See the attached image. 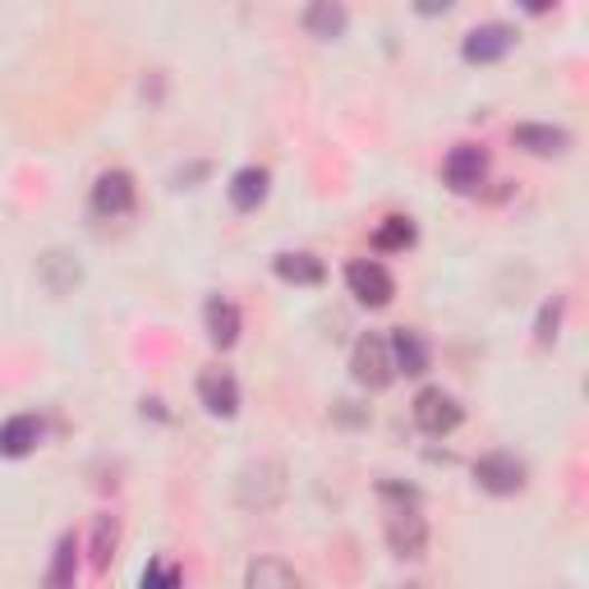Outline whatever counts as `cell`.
I'll list each match as a JSON object with an SVG mask.
<instances>
[{
	"label": "cell",
	"instance_id": "1",
	"mask_svg": "<svg viewBox=\"0 0 589 589\" xmlns=\"http://www.w3.org/2000/svg\"><path fill=\"white\" fill-rule=\"evenodd\" d=\"M291 493V470L286 461H276V457H258L249 461L245 470L235 474V507L239 511H249V516H267L286 502Z\"/></svg>",
	"mask_w": 589,
	"mask_h": 589
},
{
	"label": "cell",
	"instance_id": "2",
	"mask_svg": "<svg viewBox=\"0 0 589 589\" xmlns=\"http://www.w3.org/2000/svg\"><path fill=\"white\" fill-rule=\"evenodd\" d=\"M351 377L369 392H387L396 383V369H392V351H387V336L364 332L351 351Z\"/></svg>",
	"mask_w": 589,
	"mask_h": 589
},
{
	"label": "cell",
	"instance_id": "3",
	"mask_svg": "<svg viewBox=\"0 0 589 589\" xmlns=\"http://www.w3.org/2000/svg\"><path fill=\"white\" fill-rule=\"evenodd\" d=\"M474 483L493 498H516L530 483V470L516 452H489L474 461Z\"/></svg>",
	"mask_w": 589,
	"mask_h": 589
},
{
	"label": "cell",
	"instance_id": "4",
	"mask_svg": "<svg viewBox=\"0 0 589 589\" xmlns=\"http://www.w3.org/2000/svg\"><path fill=\"white\" fill-rule=\"evenodd\" d=\"M410 414H414V424H420V433H429V438H446V433H457V429H461V420H465L461 401H457L452 392H442V387H424L420 396H414Z\"/></svg>",
	"mask_w": 589,
	"mask_h": 589
},
{
	"label": "cell",
	"instance_id": "5",
	"mask_svg": "<svg viewBox=\"0 0 589 589\" xmlns=\"http://www.w3.org/2000/svg\"><path fill=\"white\" fill-rule=\"evenodd\" d=\"M134 203H138V185L129 170L111 166V170H101V176L92 180V213L97 217H107V222H120L134 213Z\"/></svg>",
	"mask_w": 589,
	"mask_h": 589
},
{
	"label": "cell",
	"instance_id": "6",
	"mask_svg": "<svg viewBox=\"0 0 589 589\" xmlns=\"http://www.w3.org/2000/svg\"><path fill=\"white\" fill-rule=\"evenodd\" d=\"M345 291H351L360 304H369V308H387L392 295H396V282H392V272L377 258H355L351 267H345Z\"/></svg>",
	"mask_w": 589,
	"mask_h": 589
},
{
	"label": "cell",
	"instance_id": "7",
	"mask_svg": "<svg viewBox=\"0 0 589 589\" xmlns=\"http://www.w3.org/2000/svg\"><path fill=\"white\" fill-rule=\"evenodd\" d=\"M387 548L401 562H420L429 552V521L420 516V507H396L387 521Z\"/></svg>",
	"mask_w": 589,
	"mask_h": 589
},
{
	"label": "cell",
	"instance_id": "8",
	"mask_svg": "<svg viewBox=\"0 0 589 589\" xmlns=\"http://www.w3.org/2000/svg\"><path fill=\"white\" fill-rule=\"evenodd\" d=\"M442 180H446L452 194H479V185L489 180V153L474 148V144L452 148L446 161H442Z\"/></svg>",
	"mask_w": 589,
	"mask_h": 589
},
{
	"label": "cell",
	"instance_id": "9",
	"mask_svg": "<svg viewBox=\"0 0 589 589\" xmlns=\"http://www.w3.org/2000/svg\"><path fill=\"white\" fill-rule=\"evenodd\" d=\"M511 47H516V28H507V23H479V28L465 32L461 56L470 65H498V60L511 56Z\"/></svg>",
	"mask_w": 589,
	"mask_h": 589
},
{
	"label": "cell",
	"instance_id": "10",
	"mask_svg": "<svg viewBox=\"0 0 589 589\" xmlns=\"http://www.w3.org/2000/svg\"><path fill=\"white\" fill-rule=\"evenodd\" d=\"M47 438V424L38 420V414H10L6 424H0V457L6 461H23L42 446Z\"/></svg>",
	"mask_w": 589,
	"mask_h": 589
},
{
	"label": "cell",
	"instance_id": "11",
	"mask_svg": "<svg viewBox=\"0 0 589 589\" xmlns=\"http://www.w3.org/2000/svg\"><path fill=\"white\" fill-rule=\"evenodd\" d=\"M267 194H272V170L267 166H239L230 176V185H226V198H230L235 213H258V207L267 203Z\"/></svg>",
	"mask_w": 589,
	"mask_h": 589
},
{
	"label": "cell",
	"instance_id": "12",
	"mask_svg": "<svg viewBox=\"0 0 589 589\" xmlns=\"http://www.w3.org/2000/svg\"><path fill=\"white\" fill-rule=\"evenodd\" d=\"M198 401L207 414H217V420H235L239 414V383L226 369H207L198 377Z\"/></svg>",
	"mask_w": 589,
	"mask_h": 589
},
{
	"label": "cell",
	"instance_id": "13",
	"mask_svg": "<svg viewBox=\"0 0 589 589\" xmlns=\"http://www.w3.org/2000/svg\"><path fill=\"white\" fill-rule=\"evenodd\" d=\"M203 332H207V341H213L217 351H230V345L239 341V332H245V318H239V304H230V300L213 295V300L203 304Z\"/></svg>",
	"mask_w": 589,
	"mask_h": 589
},
{
	"label": "cell",
	"instance_id": "14",
	"mask_svg": "<svg viewBox=\"0 0 589 589\" xmlns=\"http://www.w3.org/2000/svg\"><path fill=\"white\" fill-rule=\"evenodd\" d=\"M387 351H392V369L405 373V377H420V373H429V364H433L429 341L414 332V327H396V332L387 336Z\"/></svg>",
	"mask_w": 589,
	"mask_h": 589
},
{
	"label": "cell",
	"instance_id": "15",
	"mask_svg": "<svg viewBox=\"0 0 589 589\" xmlns=\"http://www.w3.org/2000/svg\"><path fill=\"white\" fill-rule=\"evenodd\" d=\"M511 144L526 148L530 157H562L571 148V134L562 125H516L511 129Z\"/></svg>",
	"mask_w": 589,
	"mask_h": 589
},
{
	"label": "cell",
	"instance_id": "16",
	"mask_svg": "<svg viewBox=\"0 0 589 589\" xmlns=\"http://www.w3.org/2000/svg\"><path fill=\"white\" fill-rule=\"evenodd\" d=\"M345 28H351V14H345L341 0H308L304 10V32L318 42H336L345 38Z\"/></svg>",
	"mask_w": 589,
	"mask_h": 589
},
{
	"label": "cell",
	"instance_id": "17",
	"mask_svg": "<svg viewBox=\"0 0 589 589\" xmlns=\"http://www.w3.org/2000/svg\"><path fill=\"white\" fill-rule=\"evenodd\" d=\"M38 282L51 291V295H69L79 282H84V267L75 254H65V249H47L38 258Z\"/></svg>",
	"mask_w": 589,
	"mask_h": 589
},
{
	"label": "cell",
	"instance_id": "18",
	"mask_svg": "<svg viewBox=\"0 0 589 589\" xmlns=\"http://www.w3.org/2000/svg\"><path fill=\"white\" fill-rule=\"evenodd\" d=\"M272 267L286 286H323V276H327L323 258H314V254H276Z\"/></svg>",
	"mask_w": 589,
	"mask_h": 589
},
{
	"label": "cell",
	"instance_id": "19",
	"mask_svg": "<svg viewBox=\"0 0 589 589\" xmlns=\"http://www.w3.org/2000/svg\"><path fill=\"white\" fill-rule=\"evenodd\" d=\"M414 239H420L414 222L401 217V213H392V217L377 222V230H373V249H377V254H405V249L414 245Z\"/></svg>",
	"mask_w": 589,
	"mask_h": 589
},
{
	"label": "cell",
	"instance_id": "20",
	"mask_svg": "<svg viewBox=\"0 0 589 589\" xmlns=\"http://www.w3.org/2000/svg\"><path fill=\"white\" fill-rule=\"evenodd\" d=\"M245 585L249 589H295L300 585V571L282 558H258L249 571H245Z\"/></svg>",
	"mask_w": 589,
	"mask_h": 589
},
{
	"label": "cell",
	"instance_id": "21",
	"mask_svg": "<svg viewBox=\"0 0 589 589\" xmlns=\"http://www.w3.org/2000/svg\"><path fill=\"white\" fill-rule=\"evenodd\" d=\"M79 576V539L75 534H60L56 552H51V567H47V585L51 589H69Z\"/></svg>",
	"mask_w": 589,
	"mask_h": 589
},
{
	"label": "cell",
	"instance_id": "22",
	"mask_svg": "<svg viewBox=\"0 0 589 589\" xmlns=\"http://www.w3.org/2000/svg\"><path fill=\"white\" fill-rule=\"evenodd\" d=\"M116 539H120V530H116V516H97V526H92V567H97V571L111 562Z\"/></svg>",
	"mask_w": 589,
	"mask_h": 589
},
{
	"label": "cell",
	"instance_id": "23",
	"mask_svg": "<svg viewBox=\"0 0 589 589\" xmlns=\"http://www.w3.org/2000/svg\"><path fill=\"white\" fill-rule=\"evenodd\" d=\"M562 300H548L543 308H539V323H534V341L539 345H552V341H558V327H562Z\"/></svg>",
	"mask_w": 589,
	"mask_h": 589
},
{
	"label": "cell",
	"instance_id": "24",
	"mask_svg": "<svg viewBox=\"0 0 589 589\" xmlns=\"http://www.w3.org/2000/svg\"><path fill=\"white\" fill-rule=\"evenodd\" d=\"M144 585L153 589V585H180V567H170V562H153L148 571H144Z\"/></svg>",
	"mask_w": 589,
	"mask_h": 589
},
{
	"label": "cell",
	"instance_id": "25",
	"mask_svg": "<svg viewBox=\"0 0 589 589\" xmlns=\"http://www.w3.org/2000/svg\"><path fill=\"white\" fill-rule=\"evenodd\" d=\"M207 170H213L207 161H189V166H180V170H176V189H194V180H203Z\"/></svg>",
	"mask_w": 589,
	"mask_h": 589
},
{
	"label": "cell",
	"instance_id": "26",
	"mask_svg": "<svg viewBox=\"0 0 589 589\" xmlns=\"http://www.w3.org/2000/svg\"><path fill=\"white\" fill-rule=\"evenodd\" d=\"M452 6H457V0H414V10H420L424 19H433V14H446Z\"/></svg>",
	"mask_w": 589,
	"mask_h": 589
},
{
	"label": "cell",
	"instance_id": "27",
	"mask_svg": "<svg viewBox=\"0 0 589 589\" xmlns=\"http://www.w3.org/2000/svg\"><path fill=\"white\" fill-rule=\"evenodd\" d=\"M526 14H548V10H558V0H516Z\"/></svg>",
	"mask_w": 589,
	"mask_h": 589
}]
</instances>
